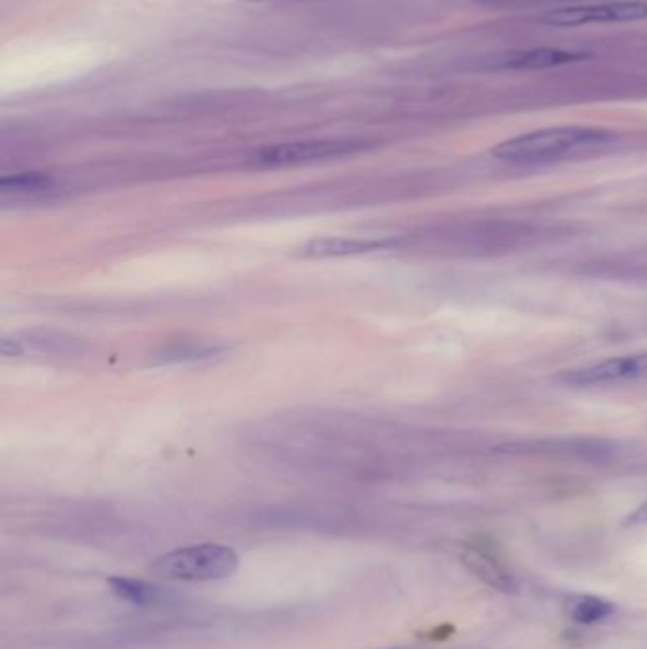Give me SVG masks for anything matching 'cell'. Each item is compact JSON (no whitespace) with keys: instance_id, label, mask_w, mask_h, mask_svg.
I'll use <instances>...</instances> for the list:
<instances>
[{"instance_id":"cell-1","label":"cell","mask_w":647,"mask_h":649,"mask_svg":"<svg viewBox=\"0 0 647 649\" xmlns=\"http://www.w3.org/2000/svg\"><path fill=\"white\" fill-rule=\"evenodd\" d=\"M615 143L617 135L604 128L558 126L507 139L492 149V156L515 166H543L598 154Z\"/></svg>"},{"instance_id":"cell-2","label":"cell","mask_w":647,"mask_h":649,"mask_svg":"<svg viewBox=\"0 0 647 649\" xmlns=\"http://www.w3.org/2000/svg\"><path fill=\"white\" fill-rule=\"evenodd\" d=\"M234 549L217 543L192 545L156 558L152 572L175 581H219L238 572Z\"/></svg>"},{"instance_id":"cell-3","label":"cell","mask_w":647,"mask_h":649,"mask_svg":"<svg viewBox=\"0 0 647 649\" xmlns=\"http://www.w3.org/2000/svg\"><path fill=\"white\" fill-rule=\"evenodd\" d=\"M363 147H367V143L350 141V139L296 141V143H283V145L260 149L259 152H255L253 162L264 167L300 166V164H312L319 160L340 158L346 154H353Z\"/></svg>"},{"instance_id":"cell-4","label":"cell","mask_w":647,"mask_h":649,"mask_svg":"<svg viewBox=\"0 0 647 649\" xmlns=\"http://www.w3.org/2000/svg\"><path fill=\"white\" fill-rule=\"evenodd\" d=\"M644 19H647V0H611L553 10L543 18V23L553 27H583L592 23H632Z\"/></svg>"},{"instance_id":"cell-5","label":"cell","mask_w":647,"mask_h":649,"mask_svg":"<svg viewBox=\"0 0 647 649\" xmlns=\"http://www.w3.org/2000/svg\"><path fill=\"white\" fill-rule=\"evenodd\" d=\"M566 386L585 388V386H604V384H619L632 380H647V353H632L611 357L606 361L579 367L572 371L562 372L558 376Z\"/></svg>"},{"instance_id":"cell-6","label":"cell","mask_w":647,"mask_h":649,"mask_svg":"<svg viewBox=\"0 0 647 649\" xmlns=\"http://www.w3.org/2000/svg\"><path fill=\"white\" fill-rule=\"evenodd\" d=\"M587 52L577 50H564V48H524V50H511L503 52L500 56L494 57V61L488 65V69L494 71H543L562 67L587 59Z\"/></svg>"},{"instance_id":"cell-7","label":"cell","mask_w":647,"mask_h":649,"mask_svg":"<svg viewBox=\"0 0 647 649\" xmlns=\"http://www.w3.org/2000/svg\"><path fill=\"white\" fill-rule=\"evenodd\" d=\"M391 243L382 240H357V238H323L314 240L302 247V255L306 257H346V255H359L370 253L389 247Z\"/></svg>"},{"instance_id":"cell-8","label":"cell","mask_w":647,"mask_h":649,"mask_svg":"<svg viewBox=\"0 0 647 649\" xmlns=\"http://www.w3.org/2000/svg\"><path fill=\"white\" fill-rule=\"evenodd\" d=\"M109 583H111L112 593L133 606H152L162 600V591L158 587L148 585L139 579L112 577Z\"/></svg>"},{"instance_id":"cell-9","label":"cell","mask_w":647,"mask_h":649,"mask_svg":"<svg viewBox=\"0 0 647 649\" xmlns=\"http://www.w3.org/2000/svg\"><path fill=\"white\" fill-rule=\"evenodd\" d=\"M462 560L469 566V570H473L488 585H492V587H496L500 591H505V593L513 589L511 577L505 572H501L500 568L490 558L482 557L481 553H475V551H465Z\"/></svg>"},{"instance_id":"cell-10","label":"cell","mask_w":647,"mask_h":649,"mask_svg":"<svg viewBox=\"0 0 647 649\" xmlns=\"http://www.w3.org/2000/svg\"><path fill=\"white\" fill-rule=\"evenodd\" d=\"M52 185H54L52 175L31 171V173H19L14 177H4L0 181V190L10 194H33V192L48 190Z\"/></svg>"},{"instance_id":"cell-11","label":"cell","mask_w":647,"mask_h":649,"mask_svg":"<svg viewBox=\"0 0 647 649\" xmlns=\"http://www.w3.org/2000/svg\"><path fill=\"white\" fill-rule=\"evenodd\" d=\"M613 612H615V606L608 600L587 596V598H581L575 602L572 617L577 623H596V621L610 617Z\"/></svg>"},{"instance_id":"cell-12","label":"cell","mask_w":647,"mask_h":649,"mask_svg":"<svg viewBox=\"0 0 647 649\" xmlns=\"http://www.w3.org/2000/svg\"><path fill=\"white\" fill-rule=\"evenodd\" d=\"M488 6H520V4H536V2H562V0H477Z\"/></svg>"},{"instance_id":"cell-13","label":"cell","mask_w":647,"mask_h":649,"mask_svg":"<svg viewBox=\"0 0 647 649\" xmlns=\"http://www.w3.org/2000/svg\"><path fill=\"white\" fill-rule=\"evenodd\" d=\"M630 526H636V524H647V501L642 503L636 511H632L627 520H625Z\"/></svg>"},{"instance_id":"cell-14","label":"cell","mask_w":647,"mask_h":649,"mask_svg":"<svg viewBox=\"0 0 647 649\" xmlns=\"http://www.w3.org/2000/svg\"><path fill=\"white\" fill-rule=\"evenodd\" d=\"M245 2H268V0H245Z\"/></svg>"}]
</instances>
